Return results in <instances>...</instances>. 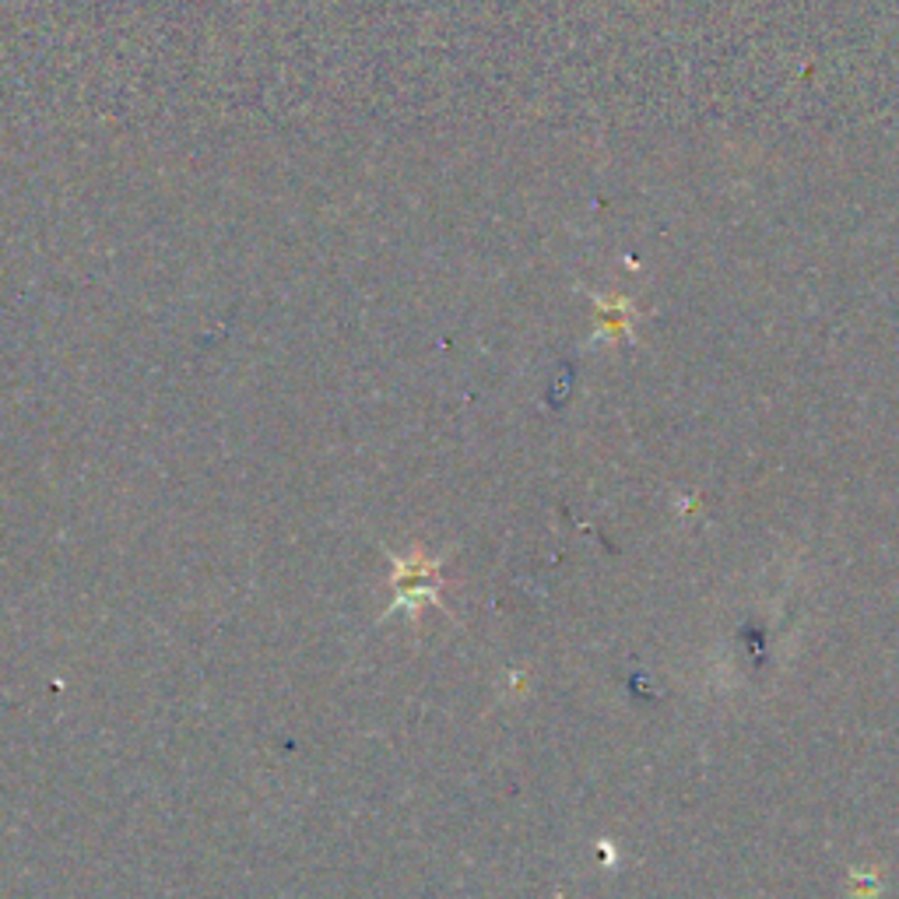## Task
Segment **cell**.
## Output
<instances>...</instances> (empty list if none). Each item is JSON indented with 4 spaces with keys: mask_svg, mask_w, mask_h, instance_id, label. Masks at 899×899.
<instances>
[{
    "mask_svg": "<svg viewBox=\"0 0 899 899\" xmlns=\"http://www.w3.org/2000/svg\"><path fill=\"white\" fill-rule=\"evenodd\" d=\"M436 565L425 559H411V562H397V587H401V597H397L394 608H405V602L415 608L419 597H436Z\"/></svg>",
    "mask_w": 899,
    "mask_h": 899,
    "instance_id": "6da1fadb",
    "label": "cell"
}]
</instances>
